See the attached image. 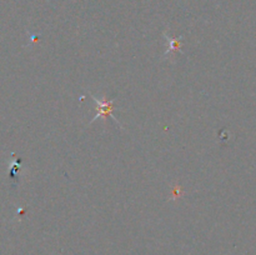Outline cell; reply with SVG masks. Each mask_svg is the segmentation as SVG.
Wrapping results in <instances>:
<instances>
[{"mask_svg":"<svg viewBox=\"0 0 256 255\" xmlns=\"http://www.w3.org/2000/svg\"><path fill=\"white\" fill-rule=\"evenodd\" d=\"M166 36V35H165ZM166 40L168 42H169V48H168V52H179L180 48H182V44H180V42H182V39H172V38H168L166 36Z\"/></svg>","mask_w":256,"mask_h":255,"instance_id":"7a4b0ae2","label":"cell"},{"mask_svg":"<svg viewBox=\"0 0 256 255\" xmlns=\"http://www.w3.org/2000/svg\"><path fill=\"white\" fill-rule=\"evenodd\" d=\"M92 100L96 102L98 112H96V115L92 118V120L90 122H92L94 120L99 119V118H102V116H110L112 119H114L118 124H119V122L116 120V118H114V114H112V110H114V99L105 100V102H102V100L98 99V98L94 96V95H92Z\"/></svg>","mask_w":256,"mask_h":255,"instance_id":"6da1fadb","label":"cell"}]
</instances>
